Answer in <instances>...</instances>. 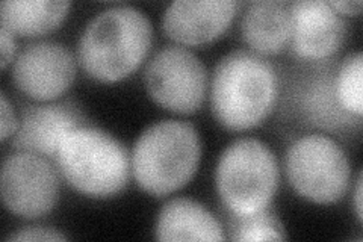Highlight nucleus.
<instances>
[{
  "mask_svg": "<svg viewBox=\"0 0 363 242\" xmlns=\"http://www.w3.org/2000/svg\"><path fill=\"white\" fill-rule=\"evenodd\" d=\"M152 23L143 11L118 5L100 11L79 38L84 70L101 82H117L133 73L152 45Z\"/></svg>",
  "mask_w": 363,
  "mask_h": 242,
  "instance_id": "1",
  "label": "nucleus"
},
{
  "mask_svg": "<svg viewBox=\"0 0 363 242\" xmlns=\"http://www.w3.org/2000/svg\"><path fill=\"white\" fill-rule=\"evenodd\" d=\"M277 97V77L262 56L247 50L225 55L215 67L211 105L215 119L230 131L260 124Z\"/></svg>",
  "mask_w": 363,
  "mask_h": 242,
  "instance_id": "2",
  "label": "nucleus"
},
{
  "mask_svg": "<svg viewBox=\"0 0 363 242\" xmlns=\"http://www.w3.org/2000/svg\"><path fill=\"white\" fill-rule=\"evenodd\" d=\"M201 144L194 126L164 120L152 124L133 148L132 170L138 185L155 197L185 187L200 163Z\"/></svg>",
  "mask_w": 363,
  "mask_h": 242,
  "instance_id": "3",
  "label": "nucleus"
},
{
  "mask_svg": "<svg viewBox=\"0 0 363 242\" xmlns=\"http://www.w3.org/2000/svg\"><path fill=\"white\" fill-rule=\"evenodd\" d=\"M55 160L64 179L88 197H111L129 180L126 147L111 133L91 126L84 124L68 133Z\"/></svg>",
  "mask_w": 363,
  "mask_h": 242,
  "instance_id": "4",
  "label": "nucleus"
},
{
  "mask_svg": "<svg viewBox=\"0 0 363 242\" xmlns=\"http://www.w3.org/2000/svg\"><path fill=\"white\" fill-rule=\"evenodd\" d=\"M215 182L223 203L233 215L264 211L279 185L276 156L262 141L241 138L223 152Z\"/></svg>",
  "mask_w": 363,
  "mask_h": 242,
  "instance_id": "5",
  "label": "nucleus"
},
{
  "mask_svg": "<svg viewBox=\"0 0 363 242\" xmlns=\"http://www.w3.org/2000/svg\"><path fill=\"white\" fill-rule=\"evenodd\" d=\"M285 164L294 189L311 202L335 203L348 191V158L344 148L325 135H306L294 141Z\"/></svg>",
  "mask_w": 363,
  "mask_h": 242,
  "instance_id": "6",
  "label": "nucleus"
},
{
  "mask_svg": "<svg viewBox=\"0 0 363 242\" xmlns=\"http://www.w3.org/2000/svg\"><path fill=\"white\" fill-rule=\"evenodd\" d=\"M144 79L157 105L177 114L197 111L206 94V68L199 56L180 45L159 50L147 65Z\"/></svg>",
  "mask_w": 363,
  "mask_h": 242,
  "instance_id": "7",
  "label": "nucleus"
},
{
  "mask_svg": "<svg viewBox=\"0 0 363 242\" xmlns=\"http://www.w3.org/2000/svg\"><path fill=\"white\" fill-rule=\"evenodd\" d=\"M58 187L56 170L43 156L17 152L5 159L0 191L9 212L25 218L45 215L58 200Z\"/></svg>",
  "mask_w": 363,
  "mask_h": 242,
  "instance_id": "8",
  "label": "nucleus"
},
{
  "mask_svg": "<svg viewBox=\"0 0 363 242\" xmlns=\"http://www.w3.org/2000/svg\"><path fill=\"white\" fill-rule=\"evenodd\" d=\"M74 57L60 43L38 41L26 45L14 62V82L32 99L53 100L72 85Z\"/></svg>",
  "mask_w": 363,
  "mask_h": 242,
  "instance_id": "9",
  "label": "nucleus"
},
{
  "mask_svg": "<svg viewBox=\"0 0 363 242\" xmlns=\"http://www.w3.org/2000/svg\"><path fill=\"white\" fill-rule=\"evenodd\" d=\"M292 49L304 60H324L336 53L347 35L344 17L324 0H298L291 5Z\"/></svg>",
  "mask_w": 363,
  "mask_h": 242,
  "instance_id": "10",
  "label": "nucleus"
},
{
  "mask_svg": "<svg viewBox=\"0 0 363 242\" xmlns=\"http://www.w3.org/2000/svg\"><path fill=\"white\" fill-rule=\"evenodd\" d=\"M238 9L235 0H176L164 14L167 35L182 44H204L229 28Z\"/></svg>",
  "mask_w": 363,
  "mask_h": 242,
  "instance_id": "11",
  "label": "nucleus"
},
{
  "mask_svg": "<svg viewBox=\"0 0 363 242\" xmlns=\"http://www.w3.org/2000/svg\"><path fill=\"white\" fill-rule=\"evenodd\" d=\"M81 126L82 114L72 103L30 106L21 114L13 144L17 152L55 158L65 136Z\"/></svg>",
  "mask_w": 363,
  "mask_h": 242,
  "instance_id": "12",
  "label": "nucleus"
},
{
  "mask_svg": "<svg viewBox=\"0 0 363 242\" xmlns=\"http://www.w3.org/2000/svg\"><path fill=\"white\" fill-rule=\"evenodd\" d=\"M245 43L264 55H276L291 41V5L281 0H257L250 4L241 20Z\"/></svg>",
  "mask_w": 363,
  "mask_h": 242,
  "instance_id": "13",
  "label": "nucleus"
},
{
  "mask_svg": "<svg viewBox=\"0 0 363 242\" xmlns=\"http://www.w3.org/2000/svg\"><path fill=\"white\" fill-rule=\"evenodd\" d=\"M159 241H224L221 224L206 207L189 199H173L159 212Z\"/></svg>",
  "mask_w": 363,
  "mask_h": 242,
  "instance_id": "14",
  "label": "nucleus"
},
{
  "mask_svg": "<svg viewBox=\"0 0 363 242\" xmlns=\"http://www.w3.org/2000/svg\"><path fill=\"white\" fill-rule=\"evenodd\" d=\"M68 8L65 0H5L0 4V18L13 33L40 35L58 28Z\"/></svg>",
  "mask_w": 363,
  "mask_h": 242,
  "instance_id": "15",
  "label": "nucleus"
},
{
  "mask_svg": "<svg viewBox=\"0 0 363 242\" xmlns=\"http://www.w3.org/2000/svg\"><path fill=\"white\" fill-rule=\"evenodd\" d=\"M303 108L308 119L324 129H342L360 123V117L348 112L336 93V76L330 72L318 73L306 89Z\"/></svg>",
  "mask_w": 363,
  "mask_h": 242,
  "instance_id": "16",
  "label": "nucleus"
},
{
  "mask_svg": "<svg viewBox=\"0 0 363 242\" xmlns=\"http://www.w3.org/2000/svg\"><path fill=\"white\" fill-rule=\"evenodd\" d=\"M233 241H283L286 239L279 218L268 211H259L248 215H233L229 223Z\"/></svg>",
  "mask_w": 363,
  "mask_h": 242,
  "instance_id": "17",
  "label": "nucleus"
},
{
  "mask_svg": "<svg viewBox=\"0 0 363 242\" xmlns=\"http://www.w3.org/2000/svg\"><path fill=\"white\" fill-rule=\"evenodd\" d=\"M362 75L363 56L356 52L345 57L336 75V93L344 108L356 117H362L363 97H362Z\"/></svg>",
  "mask_w": 363,
  "mask_h": 242,
  "instance_id": "18",
  "label": "nucleus"
},
{
  "mask_svg": "<svg viewBox=\"0 0 363 242\" xmlns=\"http://www.w3.org/2000/svg\"><path fill=\"white\" fill-rule=\"evenodd\" d=\"M8 241H65L67 238L62 233H58L55 229L49 227H25L18 230L17 233L9 235Z\"/></svg>",
  "mask_w": 363,
  "mask_h": 242,
  "instance_id": "19",
  "label": "nucleus"
},
{
  "mask_svg": "<svg viewBox=\"0 0 363 242\" xmlns=\"http://www.w3.org/2000/svg\"><path fill=\"white\" fill-rule=\"evenodd\" d=\"M0 101H2V106H0V126H2V131H0V138L5 141L9 135H13L18 129V121L16 120V115L11 108L6 96L2 93L0 96Z\"/></svg>",
  "mask_w": 363,
  "mask_h": 242,
  "instance_id": "20",
  "label": "nucleus"
},
{
  "mask_svg": "<svg viewBox=\"0 0 363 242\" xmlns=\"http://www.w3.org/2000/svg\"><path fill=\"white\" fill-rule=\"evenodd\" d=\"M0 55H2V68L8 67V64L14 60L16 55V41L13 37V32H11L6 26L2 25L0 28Z\"/></svg>",
  "mask_w": 363,
  "mask_h": 242,
  "instance_id": "21",
  "label": "nucleus"
},
{
  "mask_svg": "<svg viewBox=\"0 0 363 242\" xmlns=\"http://www.w3.org/2000/svg\"><path fill=\"white\" fill-rule=\"evenodd\" d=\"M330 6L339 13L342 14H359L362 9L360 0H335V2H328Z\"/></svg>",
  "mask_w": 363,
  "mask_h": 242,
  "instance_id": "22",
  "label": "nucleus"
},
{
  "mask_svg": "<svg viewBox=\"0 0 363 242\" xmlns=\"http://www.w3.org/2000/svg\"><path fill=\"white\" fill-rule=\"evenodd\" d=\"M356 212H357V218L359 221L362 223V175H359V179H357V185H356Z\"/></svg>",
  "mask_w": 363,
  "mask_h": 242,
  "instance_id": "23",
  "label": "nucleus"
}]
</instances>
